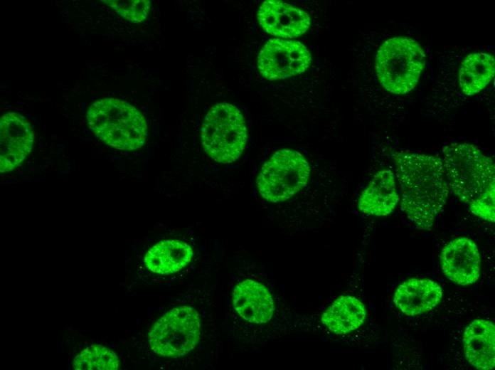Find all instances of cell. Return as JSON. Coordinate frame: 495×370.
Returning <instances> with one entry per match:
<instances>
[{
  "label": "cell",
  "instance_id": "obj_13",
  "mask_svg": "<svg viewBox=\"0 0 495 370\" xmlns=\"http://www.w3.org/2000/svg\"><path fill=\"white\" fill-rule=\"evenodd\" d=\"M257 18L267 33L283 38H297L306 33L311 25L307 13L278 0H267L260 6Z\"/></svg>",
  "mask_w": 495,
  "mask_h": 370
},
{
  "label": "cell",
  "instance_id": "obj_6",
  "mask_svg": "<svg viewBox=\"0 0 495 370\" xmlns=\"http://www.w3.org/2000/svg\"><path fill=\"white\" fill-rule=\"evenodd\" d=\"M201 139L206 153L215 162H235L243 152L247 139V127L241 112L230 103H216L204 118Z\"/></svg>",
  "mask_w": 495,
  "mask_h": 370
},
{
  "label": "cell",
  "instance_id": "obj_20",
  "mask_svg": "<svg viewBox=\"0 0 495 370\" xmlns=\"http://www.w3.org/2000/svg\"><path fill=\"white\" fill-rule=\"evenodd\" d=\"M124 18L134 23L142 22L150 11L149 0H105L102 1Z\"/></svg>",
  "mask_w": 495,
  "mask_h": 370
},
{
  "label": "cell",
  "instance_id": "obj_4",
  "mask_svg": "<svg viewBox=\"0 0 495 370\" xmlns=\"http://www.w3.org/2000/svg\"><path fill=\"white\" fill-rule=\"evenodd\" d=\"M92 132L113 148L133 151L141 148L147 137L142 113L129 103L113 97L92 102L86 115Z\"/></svg>",
  "mask_w": 495,
  "mask_h": 370
},
{
  "label": "cell",
  "instance_id": "obj_19",
  "mask_svg": "<svg viewBox=\"0 0 495 370\" xmlns=\"http://www.w3.org/2000/svg\"><path fill=\"white\" fill-rule=\"evenodd\" d=\"M119 366L117 355L101 345H91L77 354L73 363L76 370H116Z\"/></svg>",
  "mask_w": 495,
  "mask_h": 370
},
{
  "label": "cell",
  "instance_id": "obj_16",
  "mask_svg": "<svg viewBox=\"0 0 495 370\" xmlns=\"http://www.w3.org/2000/svg\"><path fill=\"white\" fill-rule=\"evenodd\" d=\"M463 347L467 361L474 368L489 370L495 366V326L493 322L477 319L465 328Z\"/></svg>",
  "mask_w": 495,
  "mask_h": 370
},
{
  "label": "cell",
  "instance_id": "obj_10",
  "mask_svg": "<svg viewBox=\"0 0 495 370\" xmlns=\"http://www.w3.org/2000/svg\"><path fill=\"white\" fill-rule=\"evenodd\" d=\"M367 310L358 297L342 295L325 307L316 316H302V328H316L334 335L353 332L365 322Z\"/></svg>",
  "mask_w": 495,
  "mask_h": 370
},
{
  "label": "cell",
  "instance_id": "obj_5",
  "mask_svg": "<svg viewBox=\"0 0 495 370\" xmlns=\"http://www.w3.org/2000/svg\"><path fill=\"white\" fill-rule=\"evenodd\" d=\"M426 61L425 53L415 40L393 37L379 47L375 70L382 87L390 93L404 95L415 88Z\"/></svg>",
  "mask_w": 495,
  "mask_h": 370
},
{
  "label": "cell",
  "instance_id": "obj_9",
  "mask_svg": "<svg viewBox=\"0 0 495 370\" xmlns=\"http://www.w3.org/2000/svg\"><path fill=\"white\" fill-rule=\"evenodd\" d=\"M311 62V53L304 44L278 38L270 39L257 56L260 73L269 80L299 75L309 68Z\"/></svg>",
  "mask_w": 495,
  "mask_h": 370
},
{
  "label": "cell",
  "instance_id": "obj_17",
  "mask_svg": "<svg viewBox=\"0 0 495 370\" xmlns=\"http://www.w3.org/2000/svg\"><path fill=\"white\" fill-rule=\"evenodd\" d=\"M193 255V249L188 244L177 240H164L147 252L144 263L154 273L171 275L188 265Z\"/></svg>",
  "mask_w": 495,
  "mask_h": 370
},
{
  "label": "cell",
  "instance_id": "obj_11",
  "mask_svg": "<svg viewBox=\"0 0 495 370\" xmlns=\"http://www.w3.org/2000/svg\"><path fill=\"white\" fill-rule=\"evenodd\" d=\"M34 133L31 125L21 115L9 112L0 119V171L6 173L19 166L32 150Z\"/></svg>",
  "mask_w": 495,
  "mask_h": 370
},
{
  "label": "cell",
  "instance_id": "obj_8",
  "mask_svg": "<svg viewBox=\"0 0 495 370\" xmlns=\"http://www.w3.org/2000/svg\"><path fill=\"white\" fill-rule=\"evenodd\" d=\"M310 165L299 152L278 150L264 164L257 177L260 196L271 203L288 200L307 184Z\"/></svg>",
  "mask_w": 495,
  "mask_h": 370
},
{
  "label": "cell",
  "instance_id": "obj_18",
  "mask_svg": "<svg viewBox=\"0 0 495 370\" xmlns=\"http://www.w3.org/2000/svg\"><path fill=\"white\" fill-rule=\"evenodd\" d=\"M495 72L494 57L486 53H474L467 56L459 70V85L462 92L473 95L485 88Z\"/></svg>",
  "mask_w": 495,
  "mask_h": 370
},
{
  "label": "cell",
  "instance_id": "obj_14",
  "mask_svg": "<svg viewBox=\"0 0 495 370\" xmlns=\"http://www.w3.org/2000/svg\"><path fill=\"white\" fill-rule=\"evenodd\" d=\"M442 298V289L427 278H410L396 289L393 302L403 314L414 316L433 310Z\"/></svg>",
  "mask_w": 495,
  "mask_h": 370
},
{
  "label": "cell",
  "instance_id": "obj_2",
  "mask_svg": "<svg viewBox=\"0 0 495 370\" xmlns=\"http://www.w3.org/2000/svg\"><path fill=\"white\" fill-rule=\"evenodd\" d=\"M391 156L401 187L402 210L417 228L429 230L449 192L442 158L404 151Z\"/></svg>",
  "mask_w": 495,
  "mask_h": 370
},
{
  "label": "cell",
  "instance_id": "obj_3",
  "mask_svg": "<svg viewBox=\"0 0 495 370\" xmlns=\"http://www.w3.org/2000/svg\"><path fill=\"white\" fill-rule=\"evenodd\" d=\"M443 165L449 190L472 213L495 221V166L492 159L469 143L442 147Z\"/></svg>",
  "mask_w": 495,
  "mask_h": 370
},
{
  "label": "cell",
  "instance_id": "obj_1",
  "mask_svg": "<svg viewBox=\"0 0 495 370\" xmlns=\"http://www.w3.org/2000/svg\"><path fill=\"white\" fill-rule=\"evenodd\" d=\"M227 323L240 349L262 347L301 328V317L292 310L274 280L264 273L238 270L228 292Z\"/></svg>",
  "mask_w": 495,
  "mask_h": 370
},
{
  "label": "cell",
  "instance_id": "obj_15",
  "mask_svg": "<svg viewBox=\"0 0 495 370\" xmlns=\"http://www.w3.org/2000/svg\"><path fill=\"white\" fill-rule=\"evenodd\" d=\"M400 200L393 171L383 169L376 172L363 189L357 208L366 215L385 216L393 211Z\"/></svg>",
  "mask_w": 495,
  "mask_h": 370
},
{
  "label": "cell",
  "instance_id": "obj_7",
  "mask_svg": "<svg viewBox=\"0 0 495 370\" xmlns=\"http://www.w3.org/2000/svg\"><path fill=\"white\" fill-rule=\"evenodd\" d=\"M201 319L189 305L172 307L152 325L148 342L152 352L165 358L177 359L189 354L201 339Z\"/></svg>",
  "mask_w": 495,
  "mask_h": 370
},
{
  "label": "cell",
  "instance_id": "obj_12",
  "mask_svg": "<svg viewBox=\"0 0 495 370\" xmlns=\"http://www.w3.org/2000/svg\"><path fill=\"white\" fill-rule=\"evenodd\" d=\"M440 260L443 273L457 285L474 284L480 276V253L475 242L468 237H459L446 244Z\"/></svg>",
  "mask_w": 495,
  "mask_h": 370
}]
</instances>
